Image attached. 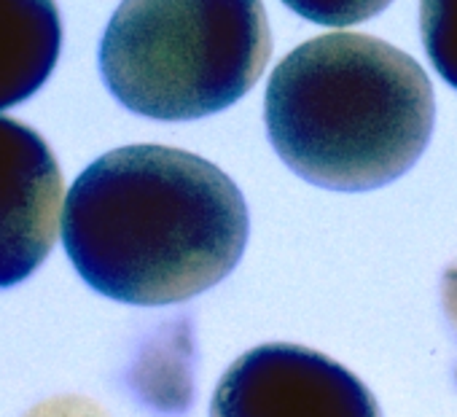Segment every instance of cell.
Here are the masks:
<instances>
[{"label":"cell","instance_id":"8","mask_svg":"<svg viewBox=\"0 0 457 417\" xmlns=\"http://www.w3.org/2000/svg\"><path fill=\"white\" fill-rule=\"evenodd\" d=\"M283 4L315 22V25H326V28H350V25H361L371 17H377L379 12H385L393 0H283Z\"/></svg>","mask_w":457,"mask_h":417},{"label":"cell","instance_id":"1","mask_svg":"<svg viewBox=\"0 0 457 417\" xmlns=\"http://www.w3.org/2000/svg\"><path fill=\"white\" fill-rule=\"evenodd\" d=\"M248 229L243 191L215 164L170 146H124L71 186L62 243L97 294L162 307L232 275Z\"/></svg>","mask_w":457,"mask_h":417},{"label":"cell","instance_id":"2","mask_svg":"<svg viewBox=\"0 0 457 417\" xmlns=\"http://www.w3.org/2000/svg\"><path fill=\"white\" fill-rule=\"evenodd\" d=\"M267 135L304 180L371 191L414 167L433 135L425 71L387 41L328 33L296 46L270 76Z\"/></svg>","mask_w":457,"mask_h":417},{"label":"cell","instance_id":"6","mask_svg":"<svg viewBox=\"0 0 457 417\" xmlns=\"http://www.w3.org/2000/svg\"><path fill=\"white\" fill-rule=\"evenodd\" d=\"M62 46L54 0H0V111L33 97Z\"/></svg>","mask_w":457,"mask_h":417},{"label":"cell","instance_id":"7","mask_svg":"<svg viewBox=\"0 0 457 417\" xmlns=\"http://www.w3.org/2000/svg\"><path fill=\"white\" fill-rule=\"evenodd\" d=\"M420 36L436 73L457 89V0H420Z\"/></svg>","mask_w":457,"mask_h":417},{"label":"cell","instance_id":"4","mask_svg":"<svg viewBox=\"0 0 457 417\" xmlns=\"http://www.w3.org/2000/svg\"><path fill=\"white\" fill-rule=\"evenodd\" d=\"M210 417H382L374 393L334 358L302 345H262L220 377Z\"/></svg>","mask_w":457,"mask_h":417},{"label":"cell","instance_id":"3","mask_svg":"<svg viewBox=\"0 0 457 417\" xmlns=\"http://www.w3.org/2000/svg\"><path fill=\"white\" fill-rule=\"evenodd\" d=\"M270 57L262 0H121L100 41L111 95L159 121H191L235 105Z\"/></svg>","mask_w":457,"mask_h":417},{"label":"cell","instance_id":"5","mask_svg":"<svg viewBox=\"0 0 457 417\" xmlns=\"http://www.w3.org/2000/svg\"><path fill=\"white\" fill-rule=\"evenodd\" d=\"M62 207V172L44 138L0 116V288L28 280L49 256Z\"/></svg>","mask_w":457,"mask_h":417},{"label":"cell","instance_id":"9","mask_svg":"<svg viewBox=\"0 0 457 417\" xmlns=\"http://www.w3.org/2000/svg\"><path fill=\"white\" fill-rule=\"evenodd\" d=\"M441 302H444V313L449 326L457 334V262L446 270L444 283H441Z\"/></svg>","mask_w":457,"mask_h":417}]
</instances>
